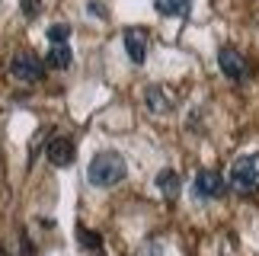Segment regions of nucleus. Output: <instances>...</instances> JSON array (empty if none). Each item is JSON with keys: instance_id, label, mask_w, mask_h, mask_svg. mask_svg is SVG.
<instances>
[{"instance_id": "11", "label": "nucleus", "mask_w": 259, "mask_h": 256, "mask_svg": "<svg viewBox=\"0 0 259 256\" xmlns=\"http://www.w3.org/2000/svg\"><path fill=\"white\" fill-rule=\"evenodd\" d=\"M154 10L160 16H189L192 13V0H154Z\"/></svg>"}, {"instance_id": "16", "label": "nucleus", "mask_w": 259, "mask_h": 256, "mask_svg": "<svg viewBox=\"0 0 259 256\" xmlns=\"http://www.w3.org/2000/svg\"><path fill=\"white\" fill-rule=\"evenodd\" d=\"M90 13H96V16H103L106 10H103V4H90Z\"/></svg>"}, {"instance_id": "15", "label": "nucleus", "mask_w": 259, "mask_h": 256, "mask_svg": "<svg viewBox=\"0 0 259 256\" xmlns=\"http://www.w3.org/2000/svg\"><path fill=\"white\" fill-rule=\"evenodd\" d=\"M19 10H23V16H35L38 13V0H23Z\"/></svg>"}, {"instance_id": "17", "label": "nucleus", "mask_w": 259, "mask_h": 256, "mask_svg": "<svg viewBox=\"0 0 259 256\" xmlns=\"http://www.w3.org/2000/svg\"><path fill=\"white\" fill-rule=\"evenodd\" d=\"M0 256H4V250H0Z\"/></svg>"}, {"instance_id": "12", "label": "nucleus", "mask_w": 259, "mask_h": 256, "mask_svg": "<svg viewBox=\"0 0 259 256\" xmlns=\"http://www.w3.org/2000/svg\"><path fill=\"white\" fill-rule=\"evenodd\" d=\"M77 243H80L83 250H90V253H99V250H103V237H99L96 231H87V228H80V234H77Z\"/></svg>"}, {"instance_id": "7", "label": "nucleus", "mask_w": 259, "mask_h": 256, "mask_svg": "<svg viewBox=\"0 0 259 256\" xmlns=\"http://www.w3.org/2000/svg\"><path fill=\"white\" fill-rule=\"evenodd\" d=\"M122 42H125L128 61H132V64H144V58H147V32H144V29H125Z\"/></svg>"}, {"instance_id": "8", "label": "nucleus", "mask_w": 259, "mask_h": 256, "mask_svg": "<svg viewBox=\"0 0 259 256\" xmlns=\"http://www.w3.org/2000/svg\"><path fill=\"white\" fill-rule=\"evenodd\" d=\"M144 103H147V112H154V115L173 112V100H170V93H166L160 83H151L144 90Z\"/></svg>"}, {"instance_id": "14", "label": "nucleus", "mask_w": 259, "mask_h": 256, "mask_svg": "<svg viewBox=\"0 0 259 256\" xmlns=\"http://www.w3.org/2000/svg\"><path fill=\"white\" fill-rule=\"evenodd\" d=\"M135 256H163V243H157V240H151V243H144V247L138 250Z\"/></svg>"}, {"instance_id": "13", "label": "nucleus", "mask_w": 259, "mask_h": 256, "mask_svg": "<svg viewBox=\"0 0 259 256\" xmlns=\"http://www.w3.org/2000/svg\"><path fill=\"white\" fill-rule=\"evenodd\" d=\"M67 38H71V26H67V23L48 26V42H52V45H67Z\"/></svg>"}, {"instance_id": "2", "label": "nucleus", "mask_w": 259, "mask_h": 256, "mask_svg": "<svg viewBox=\"0 0 259 256\" xmlns=\"http://www.w3.org/2000/svg\"><path fill=\"white\" fill-rule=\"evenodd\" d=\"M227 189L237 195H256L259 192V154H246L231 163Z\"/></svg>"}, {"instance_id": "9", "label": "nucleus", "mask_w": 259, "mask_h": 256, "mask_svg": "<svg viewBox=\"0 0 259 256\" xmlns=\"http://www.w3.org/2000/svg\"><path fill=\"white\" fill-rule=\"evenodd\" d=\"M154 183H157V189H160L166 199H176V195L183 192V180H179L176 170H160L154 176Z\"/></svg>"}, {"instance_id": "4", "label": "nucleus", "mask_w": 259, "mask_h": 256, "mask_svg": "<svg viewBox=\"0 0 259 256\" xmlns=\"http://www.w3.org/2000/svg\"><path fill=\"white\" fill-rule=\"evenodd\" d=\"M192 192H195V199H224L227 195V180H221V173H214V170H202L195 176V183H192Z\"/></svg>"}, {"instance_id": "3", "label": "nucleus", "mask_w": 259, "mask_h": 256, "mask_svg": "<svg viewBox=\"0 0 259 256\" xmlns=\"http://www.w3.org/2000/svg\"><path fill=\"white\" fill-rule=\"evenodd\" d=\"M10 74L16 77V80L23 83H38L45 74V61L32 52H16L13 58H10Z\"/></svg>"}, {"instance_id": "5", "label": "nucleus", "mask_w": 259, "mask_h": 256, "mask_svg": "<svg viewBox=\"0 0 259 256\" xmlns=\"http://www.w3.org/2000/svg\"><path fill=\"white\" fill-rule=\"evenodd\" d=\"M218 67H221L224 77H231V80H246V74H250V64H246L243 52H237L231 45H224L221 52H218Z\"/></svg>"}, {"instance_id": "1", "label": "nucleus", "mask_w": 259, "mask_h": 256, "mask_svg": "<svg viewBox=\"0 0 259 256\" xmlns=\"http://www.w3.org/2000/svg\"><path fill=\"white\" fill-rule=\"evenodd\" d=\"M125 173H128L125 157L115 154V151H99L87 166V180L96 189H112V186H118L125 180Z\"/></svg>"}, {"instance_id": "6", "label": "nucleus", "mask_w": 259, "mask_h": 256, "mask_svg": "<svg viewBox=\"0 0 259 256\" xmlns=\"http://www.w3.org/2000/svg\"><path fill=\"white\" fill-rule=\"evenodd\" d=\"M74 154H77V147L74 141L67 135H55V138H48V144H45V157H48V163L52 166H71L74 163Z\"/></svg>"}, {"instance_id": "10", "label": "nucleus", "mask_w": 259, "mask_h": 256, "mask_svg": "<svg viewBox=\"0 0 259 256\" xmlns=\"http://www.w3.org/2000/svg\"><path fill=\"white\" fill-rule=\"evenodd\" d=\"M42 61H45V67H52V71H67V67H71V48L67 45H52Z\"/></svg>"}]
</instances>
